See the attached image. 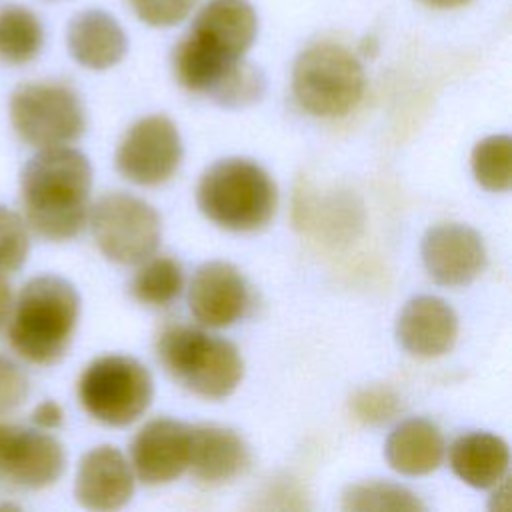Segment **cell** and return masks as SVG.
<instances>
[{"mask_svg":"<svg viewBox=\"0 0 512 512\" xmlns=\"http://www.w3.org/2000/svg\"><path fill=\"white\" fill-rule=\"evenodd\" d=\"M92 168L88 158L68 146L42 148L20 176V202L26 226L48 242L80 234L88 218Z\"/></svg>","mask_w":512,"mask_h":512,"instance_id":"obj_1","label":"cell"},{"mask_svg":"<svg viewBox=\"0 0 512 512\" xmlns=\"http://www.w3.org/2000/svg\"><path fill=\"white\" fill-rule=\"evenodd\" d=\"M256 32L258 18L248 0H210L174 50L178 82L212 94L252 46Z\"/></svg>","mask_w":512,"mask_h":512,"instance_id":"obj_2","label":"cell"},{"mask_svg":"<svg viewBox=\"0 0 512 512\" xmlns=\"http://www.w3.org/2000/svg\"><path fill=\"white\" fill-rule=\"evenodd\" d=\"M80 316L76 288L54 274L30 278L10 312L8 342L26 362L52 366L68 352Z\"/></svg>","mask_w":512,"mask_h":512,"instance_id":"obj_3","label":"cell"},{"mask_svg":"<svg viewBox=\"0 0 512 512\" xmlns=\"http://www.w3.org/2000/svg\"><path fill=\"white\" fill-rule=\"evenodd\" d=\"M200 212L216 226L232 232L264 228L278 206V190L264 168L246 158L212 164L196 190Z\"/></svg>","mask_w":512,"mask_h":512,"instance_id":"obj_4","label":"cell"},{"mask_svg":"<svg viewBox=\"0 0 512 512\" xmlns=\"http://www.w3.org/2000/svg\"><path fill=\"white\" fill-rule=\"evenodd\" d=\"M156 350L178 384L208 400L230 396L244 374L242 356L232 342L192 326H168L158 336Z\"/></svg>","mask_w":512,"mask_h":512,"instance_id":"obj_5","label":"cell"},{"mask_svg":"<svg viewBox=\"0 0 512 512\" xmlns=\"http://www.w3.org/2000/svg\"><path fill=\"white\" fill-rule=\"evenodd\" d=\"M364 84L362 64L352 52L338 44H314L304 50L294 64V96L312 116H346L358 106Z\"/></svg>","mask_w":512,"mask_h":512,"instance_id":"obj_6","label":"cell"},{"mask_svg":"<svg viewBox=\"0 0 512 512\" xmlns=\"http://www.w3.org/2000/svg\"><path fill=\"white\" fill-rule=\"evenodd\" d=\"M10 122L22 142L56 148L76 142L86 128L80 96L62 82H26L10 96Z\"/></svg>","mask_w":512,"mask_h":512,"instance_id":"obj_7","label":"cell"},{"mask_svg":"<svg viewBox=\"0 0 512 512\" xmlns=\"http://www.w3.org/2000/svg\"><path fill=\"white\" fill-rule=\"evenodd\" d=\"M152 376L130 356H102L90 362L78 380V400L98 422L126 426L152 402Z\"/></svg>","mask_w":512,"mask_h":512,"instance_id":"obj_8","label":"cell"},{"mask_svg":"<svg viewBox=\"0 0 512 512\" xmlns=\"http://www.w3.org/2000/svg\"><path fill=\"white\" fill-rule=\"evenodd\" d=\"M90 226L100 252L118 264L148 260L162 236L156 210L126 192H110L98 198L90 212Z\"/></svg>","mask_w":512,"mask_h":512,"instance_id":"obj_9","label":"cell"},{"mask_svg":"<svg viewBox=\"0 0 512 512\" xmlns=\"http://www.w3.org/2000/svg\"><path fill=\"white\" fill-rule=\"evenodd\" d=\"M182 160V140L174 122L154 114L138 120L116 150L118 172L142 186L166 182Z\"/></svg>","mask_w":512,"mask_h":512,"instance_id":"obj_10","label":"cell"},{"mask_svg":"<svg viewBox=\"0 0 512 512\" xmlns=\"http://www.w3.org/2000/svg\"><path fill=\"white\" fill-rule=\"evenodd\" d=\"M66 470L64 446L40 428L0 424V478L26 490H42Z\"/></svg>","mask_w":512,"mask_h":512,"instance_id":"obj_11","label":"cell"},{"mask_svg":"<svg viewBox=\"0 0 512 512\" xmlns=\"http://www.w3.org/2000/svg\"><path fill=\"white\" fill-rule=\"evenodd\" d=\"M422 262L434 282L466 286L484 270L486 248L474 228L458 222L438 224L422 240Z\"/></svg>","mask_w":512,"mask_h":512,"instance_id":"obj_12","label":"cell"},{"mask_svg":"<svg viewBox=\"0 0 512 512\" xmlns=\"http://www.w3.org/2000/svg\"><path fill=\"white\" fill-rule=\"evenodd\" d=\"M192 316L208 328H224L238 322L248 306L250 292L240 270L228 262L202 264L188 290Z\"/></svg>","mask_w":512,"mask_h":512,"instance_id":"obj_13","label":"cell"},{"mask_svg":"<svg viewBox=\"0 0 512 512\" xmlns=\"http://www.w3.org/2000/svg\"><path fill=\"white\" fill-rule=\"evenodd\" d=\"M190 426L170 420H150L132 440V466L150 486L176 480L190 460Z\"/></svg>","mask_w":512,"mask_h":512,"instance_id":"obj_14","label":"cell"},{"mask_svg":"<svg viewBox=\"0 0 512 512\" xmlns=\"http://www.w3.org/2000/svg\"><path fill=\"white\" fill-rule=\"evenodd\" d=\"M134 492V476L124 454L114 446L88 450L76 470L74 496L88 510H118Z\"/></svg>","mask_w":512,"mask_h":512,"instance_id":"obj_15","label":"cell"},{"mask_svg":"<svg viewBox=\"0 0 512 512\" xmlns=\"http://www.w3.org/2000/svg\"><path fill=\"white\" fill-rule=\"evenodd\" d=\"M400 346L418 358L446 354L458 336L454 310L438 296H416L400 312L396 322Z\"/></svg>","mask_w":512,"mask_h":512,"instance_id":"obj_16","label":"cell"},{"mask_svg":"<svg viewBox=\"0 0 512 512\" xmlns=\"http://www.w3.org/2000/svg\"><path fill=\"white\" fill-rule=\"evenodd\" d=\"M250 452L246 442L230 428L194 426L190 430V460L192 474L210 486L230 482L246 470Z\"/></svg>","mask_w":512,"mask_h":512,"instance_id":"obj_17","label":"cell"},{"mask_svg":"<svg viewBox=\"0 0 512 512\" xmlns=\"http://www.w3.org/2000/svg\"><path fill=\"white\" fill-rule=\"evenodd\" d=\"M70 56L84 68L106 70L118 64L128 48L120 24L104 10H84L76 14L66 30Z\"/></svg>","mask_w":512,"mask_h":512,"instance_id":"obj_18","label":"cell"},{"mask_svg":"<svg viewBox=\"0 0 512 512\" xmlns=\"http://www.w3.org/2000/svg\"><path fill=\"white\" fill-rule=\"evenodd\" d=\"M392 470L406 476L434 472L444 458V438L426 418H410L394 428L384 448Z\"/></svg>","mask_w":512,"mask_h":512,"instance_id":"obj_19","label":"cell"},{"mask_svg":"<svg viewBox=\"0 0 512 512\" xmlns=\"http://www.w3.org/2000/svg\"><path fill=\"white\" fill-rule=\"evenodd\" d=\"M508 464V444L490 432L464 434L450 446V466L454 474L474 488H492L502 482Z\"/></svg>","mask_w":512,"mask_h":512,"instance_id":"obj_20","label":"cell"},{"mask_svg":"<svg viewBox=\"0 0 512 512\" xmlns=\"http://www.w3.org/2000/svg\"><path fill=\"white\" fill-rule=\"evenodd\" d=\"M44 46V26L26 6H0V62L24 66L32 62Z\"/></svg>","mask_w":512,"mask_h":512,"instance_id":"obj_21","label":"cell"},{"mask_svg":"<svg viewBox=\"0 0 512 512\" xmlns=\"http://www.w3.org/2000/svg\"><path fill=\"white\" fill-rule=\"evenodd\" d=\"M184 274L180 264L168 256L148 260L132 280V296L146 306H168L182 290Z\"/></svg>","mask_w":512,"mask_h":512,"instance_id":"obj_22","label":"cell"},{"mask_svg":"<svg viewBox=\"0 0 512 512\" xmlns=\"http://www.w3.org/2000/svg\"><path fill=\"white\" fill-rule=\"evenodd\" d=\"M342 508L348 512H416L424 510V504L404 486L390 482H360L346 488L342 494Z\"/></svg>","mask_w":512,"mask_h":512,"instance_id":"obj_23","label":"cell"},{"mask_svg":"<svg viewBox=\"0 0 512 512\" xmlns=\"http://www.w3.org/2000/svg\"><path fill=\"white\" fill-rule=\"evenodd\" d=\"M472 172L492 192H506L512 184V140L506 134L488 136L472 150Z\"/></svg>","mask_w":512,"mask_h":512,"instance_id":"obj_24","label":"cell"},{"mask_svg":"<svg viewBox=\"0 0 512 512\" xmlns=\"http://www.w3.org/2000/svg\"><path fill=\"white\" fill-rule=\"evenodd\" d=\"M262 92H264L262 72L240 60L210 96L222 106L240 108L256 102L262 96Z\"/></svg>","mask_w":512,"mask_h":512,"instance_id":"obj_25","label":"cell"},{"mask_svg":"<svg viewBox=\"0 0 512 512\" xmlns=\"http://www.w3.org/2000/svg\"><path fill=\"white\" fill-rule=\"evenodd\" d=\"M30 252L28 226L24 218L0 204V274H14Z\"/></svg>","mask_w":512,"mask_h":512,"instance_id":"obj_26","label":"cell"},{"mask_svg":"<svg viewBox=\"0 0 512 512\" xmlns=\"http://www.w3.org/2000/svg\"><path fill=\"white\" fill-rule=\"evenodd\" d=\"M350 406L358 420L366 424H380L390 420L396 414L398 398L392 390L374 386V388H364L356 392Z\"/></svg>","mask_w":512,"mask_h":512,"instance_id":"obj_27","label":"cell"},{"mask_svg":"<svg viewBox=\"0 0 512 512\" xmlns=\"http://www.w3.org/2000/svg\"><path fill=\"white\" fill-rule=\"evenodd\" d=\"M30 394L26 372L0 352V416L20 408Z\"/></svg>","mask_w":512,"mask_h":512,"instance_id":"obj_28","label":"cell"},{"mask_svg":"<svg viewBox=\"0 0 512 512\" xmlns=\"http://www.w3.org/2000/svg\"><path fill=\"white\" fill-rule=\"evenodd\" d=\"M196 0H130L136 16L156 28H166L182 22Z\"/></svg>","mask_w":512,"mask_h":512,"instance_id":"obj_29","label":"cell"},{"mask_svg":"<svg viewBox=\"0 0 512 512\" xmlns=\"http://www.w3.org/2000/svg\"><path fill=\"white\" fill-rule=\"evenodd\" d=\"M32 422L36 428L40 430H54L58 426H62L64 422V410L58 402L54 400H44L40 402L34 412H32Z\"/></svg>","mask_w":512,"mask_h":512,"instance_id":"obj_30","label":"cell"},{"mask_svg":"<svg viewBox=\"0 0 512 512\" xmlns=\"http://www.w3.org/2000/svg\"><path fill=\"white\" fill-rule=\"evenodd\" d=\"M12 306H14L12 288H10V284L4 280V276L0 274V328L8 324V318H10Z\"/></svg>","mask_w":512,"mask_h":512,"instance_id":"obj_31","label":"cell"},{"mask_svg":"<svg viewBox=\"0 0 512 512\" xmlns=\"http://www.w3.org/2000/svg\"><path fill=\"white\" fill-rule=\"evenodd\" d=\"M420 2L432 8H456V6L468 4L470 0H420Z\"/></svg>","mask_w":512,"mask_h":512,"instance_id":"obj_32","label":"cell"}]
</instances>
